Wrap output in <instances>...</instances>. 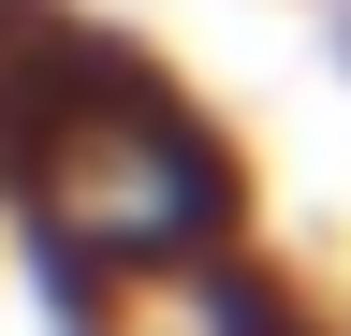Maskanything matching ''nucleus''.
<instances>
[{"label":"nucleus","instance_id":"f257e3e1","mask_svg":"<svg viewBox=\"0 0 351 336\" xmlns=\"http://www.w3.org/2000/svg\"><path fill=\"white\" fill-rule=\"evenodd\" d=\"M0 205H15L29 292L117 307V292H176L205 248L249 234V161L103 15L0 0Z\"/></svg>","mask_w":351,"mask_h":336},{"label":"nucleus","instance_id":"7ed1b4c3","mask_svg":"<svg viewBox=\"0 0 351 336\" xmlns=\"http://www.w3.org/2000/svg\"><path fill=\"white\" fill-rule=\"evenodd\" d=\"M44 307H59V336H117V307H73V292H44Z\"/></svg>","mask_w":351,"mask_h":336},{"label":"nucleus","instance_id":"f03ea898","mask_svg":"<svg viewBox=\"0 0 351 336\" xmlns=\"http://www.w3.org/2000/svg\"><path fill=\"white\" fill-rule=\"evenodd\" d=\"M176 322H191V336H351L322 292H307L278 248H249V234H234V248H205V263L176 278Z\"/></svg>","mask_w":351,"mask_h":336}]
</instances>
